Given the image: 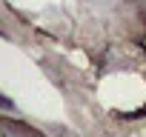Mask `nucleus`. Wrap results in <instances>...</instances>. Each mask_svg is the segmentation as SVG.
Here are the masks:
<instances>
[{"instance_id":"1","label":"nucleus","mask_w":146,"mask_h":137,"mask_svg":"<svg viewBox=\"0 0 146 137\" xmlns=\"http://www.w3.org/2000/svg\"><path fill=\"white\" fill-rule=\"evenodd\" d=\"M0 109H3V111H15V100H9V97L0 94Z\"/></svg>"}]
</instances>
